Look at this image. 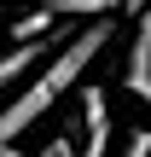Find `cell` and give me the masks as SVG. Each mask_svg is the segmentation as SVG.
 <instances>
[{
  "label": "cell",
  "mask_w": 151,
  "mask_h": 157,
  "mask_svg": "<svg viewBox=\"0 0 151 157\" xmlns=\"http://www.w3.org/2000/svg\"><path fill=\"white\" fill-rule=\"evenodd\" d=\"M35 157H81V146H76L70 134H52V140H47V146H41Z\"/></svg>",
  "instance_id": "obj_5"
},
{
  "label": "cell",
  "mask_w": 151,
  "mask_h": 157,
  "mask_svg": "<svg viewBox=\"0 0 151 157\" xmlns=\"http://www.w3.org/2000/svg\"><path fill=\"white\" fill-rule=\"evenodd\" d=\"M0 157H23V151H17V146H6V140H0Z\"/></svg>",
  "instance_id": "obj_7"
},
{
  "label": "cell",
  "mask_w": 151,
  "mask_h": 157,
  "mask_svg": "<svg viewBox=\"0 0 151 157\" xmlns=\"http://www.w3.org/2000/svg\"><path fill=\"white\" fill-rule=\"evenodd\" d=\"M122 87L151 111V6L134 17V41H128V58H122Z\"/></svg>",
  "instance_id": "obj_2"
},
{
  "label": "cell",
  "mask_w": 151,
  "mask_h": 157,
  "mask_svg": "<svg viewBox=\"0 0 151 157\" xmlns=\"http://www.w3.org/2000/svg\"><path fill=\"white\" fill-rule=\"evenodd\" d=\"M116 29H122L116 17L81 23V29H76V35H70V41H64L41 70H35V76H29V87H17V99H6V105H0V140H6V146H17V134H29V128H35V122H41V117H47L70 87H81V82H87V70H93V64L105 58V47L116 41Z\"/></svg>",
  "instance_id": "obj_1"
},
{
  "label": "cell",
  "mask_w": 151,
  "mask_h": 157,
  "mask_svg": "<svg viewBox=\"0 0 151 157\" xmlns=\"http://www.w3.org/2000/svg\"><path fill=\"white\" fill-rule=\"evenodd\" d=\"M81 157H111V99L99 82H81Z\"/></svg>",
  "instance_id": "obj_3"
},
{
  "label": "cell",
  "mask_w": 151,
  "mask_h": 157,
  "mask_svg": "<svg viewBox=\"0 0 151 157\" xmlns=\"http://www.w3.org/2000/svg\"><path fill=\"white\" fill-rule=\"evenodd\" d=\"M145 6H151V0H122V12H128V17H140Z\"/></svg>",
  "instance_id": "obj_6"
},
{
  "label": "cell",
  "mask_w": 151,
  "mask_h": 157,
  "mask_svg": "<svg viewBox=\"0 0 151 157\" xmlns=\"http://www.w3.org/2000/svg\"><path fill=\"white\" fill-rule=\"evenodd\" d=\"M116 157H151V128H128L122 134V151Z\"/></svg>",
  "instance_id": "obj_4"
}]
</instances>
